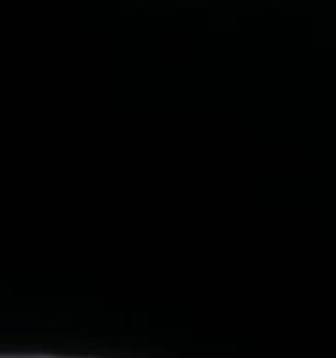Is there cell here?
I'll return each instance as SVG.
<instances>
[{
    "label": "cell",
    "instance_id": "6da1fadb",
    "mask_svg": "<svg viewBox=\"0 0 336 358\" xmlns=\"http://www.w3.org/2000/svg\"><path fill=\"white\" fill-rule=\"evenodd\" d=\"M0 358H36V357H17V355H13V357H0Z\"/></svg>",
    "mask_w": 336,
    "mask_h": 358
}]
</instances>
